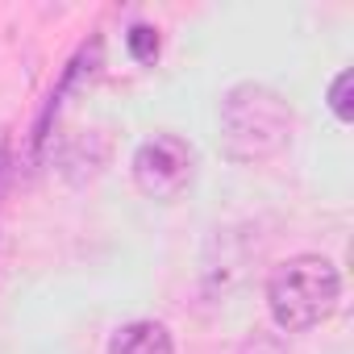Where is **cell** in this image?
<instances>
[{"mask_svg":"<svg viewBox=\"0 0 354 354\" xmlns=\"http://www.w3.org/2000/svg\"><path fill=\"white\" fill-rule=\"evenodd\" d=\"M125 46H129V55L138 59V63H154V55H158V34L150 30V26H129V34H125Z\"/></svg>","mask_w":354,"mask_h":354,"instance_id":"8992f818","label":"cell"},{"mask_svg":"<svg viewBox=\"0 0 354 354\" xmlns=\"http://www.w3.org/2000/svg\"><path fill=\"white\" fill-rule=\"evenodd\" d=\"M342 296V275L321 254L283 259L267 279V308L283 333H304L333 317Z\"/></svg>","mask_w":354,"mask_h":354,"instance_id":"7a4b0ae2","label":"cell"},{"mask_svg":"<svg viewBox=\"0 0 354 354\" xmlns=\"http://www.w3.org/2000/svg\"><path fill=\"white\" fill-rule=\"evenodd\" d=\"M109 354H175V342L162 321H129L113 333Z\"/></svg>","mask_w":354,"mask_h":354,"instance_id":"277c9868","label":"cell"},{"mask_svg":"<svg viewBox=\"0 0 354 354\" xmlns=\"http://www.w3.org/2000/svg\"><path fill=\"white\" fill-rule=\"evenodd\" d=\"M292 109L267 84H238L221 100V146L234 162H259L288 146Z\"/></svg>","mask_w":354,"mask_h":354,"instance_id":"6da1fadb","label":"cell"},{"mask_svg":"<svg viewBox=\"0 0 354 354\" xmlns=\"http://www.w3.org/2000/svg\"><path fill=\"white\" fill-rule=\"evenodd\" d=\"M242 354H288V346H283L279 337H271V333H254V337L242 346Z\"/></svg>","mask_w":354,"mask_h":354,"instance_id":"52a82bcc","label":"cell"},{"mask_svg":"<svg viewBox=\"0 0 354 354\" xmlns=\"http://www.w3.org/2000/svg\"><path fill=\"white\" fill-rule=\"evenodd\" d=\"M192 175H196V150L175 133H154L133 154V184L150 201H175L192 184Z\"/></svg>","mask_w":354,"mask_h":354,"instance_id":"3957f363","label":"cell"},{"mask_svg":"<svg viewBox=\"0 0 354 354\" xmlns=\"http://www.w3.org/2000/svg\"><path fill=\"white\" fill-rule=\"evenodd\" d=\"M350 88H354V75H350V71H337V75H333V84H329V109H333V117H337L342 125H350V121H354Z\"/></svg>","mask_w":354,"mask_h":354,"instance_id":"5b68a950","label":"cell"}]
</instances>
